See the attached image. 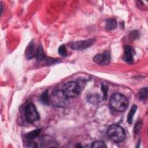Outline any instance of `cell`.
<instances>
[{
	"mask_svg": "<svg viewBox=\"0 0 148 148\" xmlns=\"http://www.w3.org/2000/svg\"><path fill=\"white\" fill-rule=\"evenodd\" d=\"M109 105L113 110L123 112L128 108V100L124 95L116 93L111 96L109 99Z\"/></svg>",
	"mask_w": 148,
	"mask_h": 148,
	"instance_id": "6da1fadb",
	"label": "cell"
},
{
	"mask_svg": "<svg viewBox=\"0 0 148 148\" xmlns=\"http://www.w3.org/2000/svg\"><path fill=\"white\" fill-rule=\"evenodd\" d=\"M107 135L112 141L116 143L123 141L125 138L124 128L117 124H113L109 127L107 130Z\"/></svg>",
	"mask_w": 148,
	"mask_h": 148,
	"instance_id": "7a4b0ae2",
	"label": "cell"
},
{
	"mask_svg": "<svg viewBox=\"0 0 148 148\" xmlns=\"http://www.w3.org/2000/svg\"><path fill=\"white\" fill-rule=\"evenodd\" d=\"M23 114L26 121L29 123H33L40 119L39 114L32 103H29L24 107Z\"/></svg>",
	"mask_w": 148,
	"mask_h": 148,
	"instance_id": "3957f363",
	"label": "cell"
},
{
	"mask_svg": "<svg viewBox=\"0 0 148 148\" xmlns=\"http://www.w3.org/2000/svg\"><path fill=\"white\" fill-rule=\"evenodd\" d=\"M62 91L68 98H74L80 94V87L75 82H69L63 86Z\"/></svg>",
	"mask_w": 148,
	"mask_h": 148,
	"instance_id": "277c9868",
	"label": "cell"
},
{
	"mask_svg": "<svg viewBox=\"0 0 148 148\" xmlns=\"http://www.w3.org/2000/svg\"><path fill=\"white\" fill-rule=\"evenodd\" d=\"M68 98L61 90H56L53 92L50 97V102L57 107H64L68 101Z\"/></svg>",
	"mask_w": 148,
	"mask_h": 148,
	"instance_id": "5b68a950",
	"label": "cell"
},
{
	"mask_svg": "<svg viewBox=\"0 0 148 148\" xmlns=\"http://www.w3.org/2000/svg\"><path fill=\"white\" fill-rule=\"evenodd\" d=\"M95 41V39L94 38H91L84 40L72 42L69 43V46L71 49L73 50H82L90 47L94 44Z\"/></svg>",
	"mask_w": 148,
	"mask_h": 148,
	"instance_id": "8992f818",
	"label": "cell"
},
{
	"mask_svg": "<svg viewBox=\"0 0 148 148\" xmlns=\"http://www.w3.org/2000/svg\"><path fill=\"white\" fill-rule=\"evenodd\" d=\"M110 56L108 51H105L102 54H98L93 58V61L97 64L101 65H108L110 62Z\"/></svg>",
	"mask_w": 148,
	"mask_h": 148,
	"instance_id": "52a82bcc",
	"label": "cell"
},
{
	"mask_svg": "<svg viewBox=\"0 0 148 148\" xmlns=\"http://www.w3.org/2000/svg\"><path fill=\"white\" fill-rule=\"evenodd\" d=\"M124 60L128 64H132L134 62V57L132 51V49L129 46L124 47Z\"/></svg>",
	"mask_w": 148,
	"mask_h": 148,
	"instance_id": "ba28073f",
	"label": "cell"
},
{
	"mask_svg": "<svg viewBox=\"0 0 148 148\" xmlns=\"http://www.w3.org/2000/svg\"><path fill=\"white\" fill-rule=\"evenodd\" d=\"M36 51H35V45L33 41H31L27 46L25 50V56L27 59H31L35 56Z\"/></svg>",
	"mask_w": 148,
	"mask_h": 148,
	"instance_id": "9c48e42d",
	"label": "cell"
},
{
	"mask_svg": "<svg viewBox=\"0 0 148 148\" xmlns=\"http://www.w3.org/2000/svg\"><path fill=\"white\" fill-rule=\"evenodd\" d=\"M87 101L92 104H98L101 101V97L98 94H91L87 96Z\"/></svg>",
	"mask_w": 148,
	"mask_h": 148,
	"instance_id": "30bf717a",
	"label": "cell"
},
{
	"mask_svg": "<svg viewBox=\"0 0 148 148\" xmlns=\"http://www.w3.org/2000/svg\"><path fill=\"white\" fill-rule=\"evenodd\" d=\"M35 56L36 57V59L38 61H42L45 60L46 56H45L43 47L41 45H40L38 47L37 50L36 51Z\"/></svg>",
	"mask_w": 148,
	"mask_h": 148,
	"instance_id": "8fae6325",
	"label": "cell"
},
{
	"mask_svg": "<svg viewBox=\"0 0 148 148\" xmlns=\"http://www.w3.org/2000/svg\"><path fill=\"white\" fill-rule=\"evenodd\" d=\"M117 25V21L114 18H109L106 20L105 23V28L108 30H113L116 28Z\"/></svg>",
	"mask_w": 148,
	"mask_h": 148,
	"instance_id": "7c38bea8",
	"label": "cell"
},
{
	"mask_svg": "<svg viewBox=\"0 0 148 148\" xmlns=\"http://www.w3.org/2000/svg\"><path fill=\"white\" fill-rule=\"evenodd\" d=\"M40 129H36L25 134V137L28 140H32L38 136L40 133Z\"/></svg>",
	"mask_w": 148,
	"mask_h": 148,
	"instance_id": "4fadbf2b",
	"label": "cell"
},
{
	"mask_svg": "<svg viewBox=\"0 0 148 148\" xmlns=\"http://www.w3.org/2000/svg\"><path fill=\"white\" fill-rule=\"evenodd\" d=\"M137 107L136 105H134L132 108L131 109L130 111L129 112L128 114V116H127V121L129 124H131L132 122V120H133V117L136 112Z\"/></svg>",
	"mask_w": 148,
	"mask_h": 148,
	"instance_id": "5bb4252c",
	"label": "cell"
},
{
	"mask_svg": "<svg viewBox=\"0 0 148 148\" xmlns=\"http://www.w3.org/2000/svg\"><path fill=\"white\" fill-rule=\"evenodd\" d=\"M147 87H145V88H141L139 92H138V97L141 100H145L146 99H147Z\"/></svg>",
	"mask_w": 148,
	"mask_h": 148,
	"instance_id": "9a60e30c",
	"label": "cell"
},
{
	"mask_svg": "<svg viewBox=\"0 0 148 148\" xmlns=\"http://www.w3.org/2000/svg\"><path fill=\"white\" fill-rule=\"evenodd\" d=\"M40 102L43 103V104H49L50 103V97H49V94H48V91H45L40 96Z\"/></svg>",
	"mask_w": 148,
	"mask_h": 148,
	"instance_id": "2e32d148",
	"label": "cell"
},
{
	"mask_svg": "<svg viewBox=\"0 0 148 148\" xmlns=\"http://www.w3.org/2000/svg\"><path fill=\"white\" fill-rule=\"evenodd\" d=\"M58 51V54L60 56H62V57H65L67 55V51H66V47L64 45H62L59 47Z\"/></svg>",
	"mask_w": 148,
	"mask_h": 148,
	"instance_id": "e0dca14e",
	"label": "cell"
},
{
	"mask_svg": "<svg viewBox=\"0 0 148 148\" xmlns=\"http://www.w3.org/2000/svg\"><path fill=\"white\" fill-rule=\"evenodd\" d=\"M101 91L103 92V99L106 100L107 99V96H108V87L105 84L102 83L101 84Z\"/></svg>",
	"mask_w": 148,
	"mask_h": 148,
	"instance_id": "ac0fdd59",
	"label": "cell"
},
{
	"mask_svg": "<svg viewBox=\"0 0 148 148\" xmlns=\"http://www.w3.org/2000/svg\"><path fill=\"white\" fill-rule=\"evenodd\" d=\"M92 147H106V145L105 144L104 142L102 141H95L93 142L91 145Z\"/></svg>",
	"mask_w": 148,
	"mask_h": 148,
	"instance_id": "d6986e66",
	"label": "cell"
},
{
	"mask_svg": "<svg viewBox=\"0 0 148 148\" xmlns=\"http://www.w3.org/2000/svg\"><path fill=\"white\" fill-rule=\"evenodd\" d=\"M142 123L140 121H139L136 123V124L134 128V132L135 134H137L138 133V132L140 131V130L142 128Z\"/></svg>",
	"mask_w": 148,
	"mask_h": 148,
	"instance_id": "ffe728a7",
	"label": "cell"
}]
</instances>
